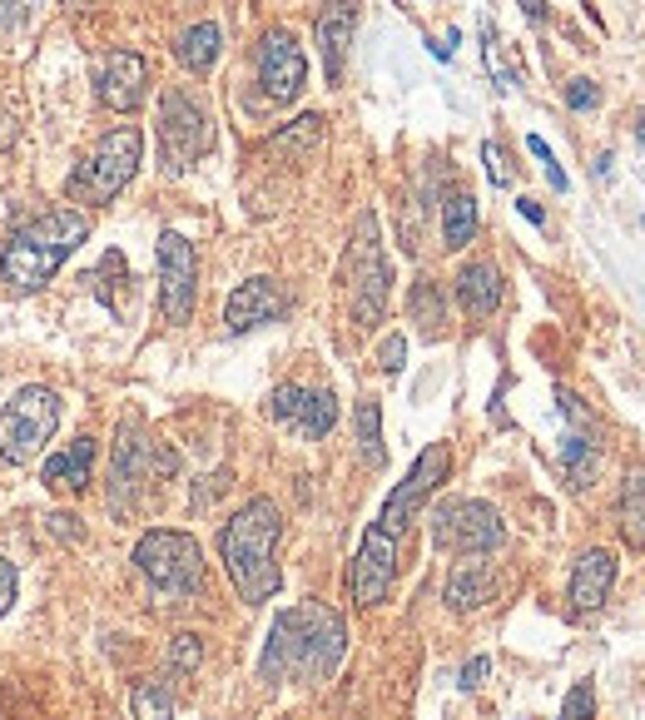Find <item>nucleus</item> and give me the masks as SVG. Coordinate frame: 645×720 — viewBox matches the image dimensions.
<instances>
[{
    "instance_id": "nucleus-1",
    "label": "nucleus",
    "mask_w": 645,
    "mask_h": 720,
    "mask_svg": "<svg viewBox=\"0 0 645 720\" xmlns=\"http://www.w3.org/2000/svg\"><path fill=\"white\" fill-rule=\"evenodd\" d=\"M343 651H348L343 616L323 601H308V606L273 616V631L258 656V676L268 686L273 681H328L343 666Z\"/></svg>"
},
{
    "instance_id": "nucleus-2",
    "label": "nucleus",
    "mask_w": 645,
    "mask_h": 720,
    "mask_svg": "<svg viewBox=\"0 0 645 720\" xmlns=\"http://www.w3.org/2000/svg\"><path fill=\"white\" fill-rule=\"evenodd\" d=\"M278 537H283V512H278L268 497L244 502V507L219 527V562H224L234 591H239L249 606H263V601L283 586L278 562H273Z\"/></svg>"
},
{
    "instance_id": "nucleus-3",
    "label": "nucleus",
    "mask_w": 645,
    "mask_h": 720,
    "mask_svg": "<svg viewBox=\"0 0 645 720\" xmlns=\"http://www.w3.org/2000/svg\"><path fill=\"white\" fill-rule=\"evenodd\" d=\"M85 239H90V219L80 209H45L5 239L0 279L10 293H40Z\"/></svg>"
},
{
    "instance_id": "nucleus-4",
    "label": "nucleus",
    "mask_w": 645,
    "mask_h": 720,
    "mask_svg": "<svg viewBox=\"0 0 645 720\" xmlns=\"http://www.w3.org/2000/svg\"><path fill=\"white\" fill-rule=\"evenodd\" d=\"M427 527H432V547L452 552V557H487L507 542L502 512L482 497H442L432 507Z\"/></svg>"
},
{
    "instance_id": "nucleus-5",
    "label": "nucleus",
    "mask_w": 645,
    "mask_h": 720,
    "mask_svg": "<svg viewBox=\"0 0 645 720\" xmlns=\"http://www.w3.org/2000/svg\"><path fill=\"white\" fill-rule=\"evenodd\" d=\"M134 567L159 596H194L204 586V552L189 532L154 527L134 542Z\"/></svg>"
},
{
    "instance_id": "nucleus-6",
    "label": "nucleus",
    "mask_w": 645,
    "mask_h": 720,
    "mask_svg": "<svg viewBox=\"0 0 645 720\" xmlns=\"http://www.w3.org/2000/svg\"><path fill=\"white\" fill-rule=\"evenodd\" d=\"M139 159H144V135L134 125H120V130L100 135V144L90 149V159L70 174V199L110 204L129 179L139 174Z\"/></svg>"
},
{
    "instance_id": "nucleus-7",
    "label": "nucleus",
    "mask_w": 645,
    "mask_h": 720,
    "mask_svg": "<svg viewBox=\"0 0 645 720\" xmlns=\"http://www.w3.org/2000/svg\"><path fill=\"white\" fill-rule=\"evenodd\" d=\"M55 428H60V393H55V388H40V383L20 388V393L5 403V413H0V457H5L10 467L35 462V457L45 452V442L55 437Z\"/></svg>"
},
{
    "instance_id": "nucleus-8",
    "label": "nucleus",
    "mask_w": 645,
    "mask_h": 720,
    "mask_svg": "<svg viewBox=\"0 0 645 720\" xmlns=\"http://www.w3.org/2000/svg\"><path fill=\"white\" fill-rule=\"evenodd\" d=\"M387 293H392V269H387L383 254L378 214L363 209L358 229H353V318H358V328H378L383 323Z\"/></svg>"
},
{
    "instance_id": "nucleus-9",
    "label": "nucleus",
    "mask_w": 645,
    "mask_h": 720,
    "mask_svg": "<svg viewBox=\"0 0 645 720\" xmlns=\"http://www.w3.org/2000/svg\"><path fill=\"white\" fill-rule=\"evenodd\" d=\"M447 472H452V447L447 442H432V447H422L417 452V462L407 467V477L392 487V497L383 502V517H378V527H383L387 537L397 542L412 522H417V512H422V502L447 482Z\"/></svg>"
},
{
    "instance_id": "nucleus-10",
    "label": "nucleus",
    "mask_w": 645,
    "mask_h": 720,
    "mask_svg": "<svg viewBox=\"0 0 645 720\" xmlns=\"http://www.w3.org/2000/svg\"><path fill=\"white\" fill-rule=\"evenodd\" d=\"M159 144H164V164L174 174H184L194 159L209 154L214 125H209V115H204V105L194 95L164 90V100H159Z\"/></svg>"
},
{
    "instance_id": "nucleus-11",
    "label": "nucleus",
    "mask_w": 645,
    "mask_h": 720,
    "mask_svg": "<svg viewBox=\"0 0 645 720\" xmlns=\"http://www.w3.org/2000/svg\"><path fill=\"white\" fill-rule=\"evenodd\" d=\"M199 298V259L179 229L159 234V313L164 323H189Z\"/></svg>"
},
{
    "instance_id": "nucleus-12",
    "label": "nucleus",
    "mask_w": 645,
    "mask_h": 720,
    "mask_svg": "<svg viewBox=\"0 0 645 720\" xmlns=\"http://www.w3.org/2000/svg\"><path fill=\"white\" fill-rule=\"evenodd\" d=\"M258 85L273 105H288L303 95L308 85V55L303 45L288 35V30H268L263 45H258Z\"/></svg>"
},
{
    "instance_id": "nucleus-13",
    "label": "nucleus",
    "mask_w": 645,
    "mask_h": 720,
    "mask_svg": "<svg viewBox=\"0 0 645 720\" xmlns=\"http://www.w3.org/2000/svg\"><path fill=\"white\" fill-rule=\"evenodd\" d=\"M268 418L318 442V437H328V432L338 428V398L323 393V388L283 383V388H273V398H268Z\"/></svg>"
},
{
    "instance_id": "nucleus-14",
    "label": "nucleus",
    "mask_w": 645,
    "mask_h": 720,
    "mask_svg": "<svg viewBox=\"0 0 645 720\" xmlns=\"http://www.w3.org/2000/svg\"><path fill=\"white\" fill-rule=\"evenodd\" d=\"M392 576H397V542L387 537L383 527L373 522L368 532H363V547H358V557H353V567H348V586H353V601L358 606H383L387 591H392Z\"/></svg>"
},
{
    "instance_id": "nucleus-15",
    "label": "nucleus",
    "mask_w": 645,
    "mask_h": 720,
    "mask_svg": "<svg viewBox=\"0 0 645 720\" xmlns=\"http://www.w3.org/2000/svg\"><path fill=\"white\" fill-rule=\"evenodd\" d=\"M95 95H100V105L115 110V115L139 110L144 95H149V60H144L139 50H110L105 65H100Z\"/></svg>"
},
{
    "instance_id": "nucleus-16",
    "label": "nucleus",
    "mask_w": 645,
    "mask_h": 720,
    "mask_svg": "<svg viewBox=\"0 0 645 720\" xmlns=\"http://www.w3.org/2000/svg\"><path fill=\"white\" fill-rule=\"evenodd\" d=\"M288 313V293L278 279H268V274H258L249 284H239L229 293V303H224V328L229 333H254L263 323H278Z\"/></svg>"
},
{
    "instance_id": "nucleus-17",
    "label": "nucleus",
    "mask_w": 645,
    "mask_h": 720,
    "mask_svg": "<svg viewBox=\"0 0 645 720\" xmlns=\"http://www.w3.org/2000/svg\"><path fill=\"white\" fill-rule=\"evenodd\" d=\"M616 572H621L616 552H606V547L581 552V557H576V567H571V586H566L571 611H576V616L601 611V606H606V596H611V586H616Z\"/></svg>"
},
{
    "instance_id": "nucleus-18",
    "label": "nucleus",
    "mask_w": 645,
    "mask_h": 720,
    "mask_svg": "<svg viewBox=\"0 0 645 720\" xmlns=\"http://www.w3.org/2000/svg\"><path fill=\"white\" fill-rule=\"evenodd\" d=\"M149 457H154V442L139 432V423H120L115 462H110V507H115V512H125L129 492L149 477Z\"/></svg>"
},
{
    "instance_id": "nucleus-19",
    "label": "nucleus",
    "mask_w": 645,
    "mask_h": 720,
    "mask_svg": "<svg viewBox=\"0 0 645 720\" xmlns=\"http://www.w3.org/2000/svg\"><path fill=\"white\" fill-rule=\"evenodd\" d=\"M353 30H358V5L353 0H328L313 35H318V55H323V75L328 85L343 80V65H348V45H353Z\"/></svg>"
},
{
    "instance_id": "nucleus-20",
    "label": "nucleus",
    "mask_w": 645,
    "mask_h": 720,
    "mask_svg": "<svg viewBox=\"0 0 645 720\" xmlns=\"http://www.w3.org/2000/svg\"><path fill=\"white\" fill-rule=\"evenodd\" d=\"M507 298V279L492 259H472L457 269V303L472 313V318H492Z\"/></svg>"
},
{
    "instance_id": "nucleus-21",
    "label": "nucleus",
    "mask_w": 645,
    "mask_h": 720,
    "mask_svg": "<svg viewBox=\"0 0 645 720\" xmlns=\"http://www.w3.org/2000/svg\"><path fill=\"white\" fill-rule=\"evenodd\" d=\"M40 482H45L50 492H70V497H80V492L95 482V437H75L70 447H60V452L45 462Z\"/></svg>"
},
{
    "instance_id": "nucleus-22",
    "label": "nucleus",
    "mask_w": 645,
    "mask_h": 720,
    "mask_svg": "<svg viewBox=\"0 0 645 720\" xmlns=\"http://www.w3.org/2000/svg\"><path fill=\"white\" fill-rule=\"evenodd\" d=\"M497 596V572L487 567V562H457L452 576H447V586H442V601L452 606V611H477V606H487Z\"/></svg>"
},
{
    "instance_id": "nucleus-23",
    "label": "nucleus",
    "mask_w": 645,
    "mask_h": 720,
    "mask_svg": "<svg viewBox=\"0 0 645 720\" xmlns=\"http://www.w3.org/2000/svg\"><path fill=\"white\" fill-rule=\"evenodd\" d=\"M219 50H224V30H219L214 20H199V25H189V30L174 40V60H179L189 75H204V70H214Z\"/></svg>"
},
{
    "instance_id": "nucleus-24",
    "label": "nucleus",
    "mask_w": 645,
    "mask_h": 720,
    "mask_svg": "<svg viewBox=\"0 0 645 720\" xmlns=\"http://www.w3.org/2000/svg\"><path fill=\"white\" fill-rule=\"evenodd\" d=\"M323 135H328V120H323V115H298L293 125H283V130L268 140V154H283V159L303 164V159H313V154L323 149Z\"/></svg>"
},
{
    "instance_id": "nucleus-25",
    "label": "nucleus",
    "mask_w": 645,
    "mask_h": 720,
    "mask_svg": "<svg viewBox=\"0 0 645 720\" xmlns=\"http://www.w3.org/2000/svg\"><path fill=\"white\" fill-rule=\"evenodd\" d=\"M472 234H477V199L467 189H452L442 199V249L457 254V249L472 244Z\"/></svg>"
},
{
    "instance_id": "nucleus-26",
    "label": "nucleus",
    "mask_w": 645,
    "mask_h": 720,
    "mask_svg": "<svg viewBox=\"0 0 645 720\" xmlns=\"http://www.w3.org/2000/svg\"><path fill=\"white\" fill-rule=\"evenodd\" d=\"M407 313H412V323H417L427 338H442V333H447V298H442V284H437V279H417L412 293H407Z\"/></svg>"
},
{
    "instance_id": "nucleus-27",
    "label": "nucleus",
    "mask_w": 645,
    "mask_h": 720,
    "mask_svg": "<svg viewBox=\"0 0 645 720\" xmlns=\"http://www.w3.org/2000/svg\"><path fill=\"white\" fill-rule=\"evenodd\" d=\"M616 522H621V537H626L631 547H645V467L626 472L621 502H616Z\"/></svg>"
},
{
    "instance_id": "nucleus-28",
    "label": "nucleus",
    "mask_w": 645,
    "mask_h": 720,
    "mask_svg": "<svg viewBox=\"0 0 645 720\" xmlns=\"http://www.w3.org/2000/svg\"><path fill=\"white\" fill-rule=\"evenodd\" d=\"M134 720H174V686L169 681H139L129 696Z\"/></svg>"
},
{
    "instance_id": "nucleus-29",
    "label": "nucleus",
    "mask_w": 645,
    "mask_h": 720,
    "mask_svg": "<svg viewBox=\"0 0 645 720\" xmlns=\"http://www.w3.org/2000/svg\"><path fill=\"white\" fill-rule=\"evenodd\" d=\"M561 467H566L571 487H591V477H596V442H586L581 432H566L561 437Z\"/></svg>"
},
{
    "instance_id": "nucleus-30",
    "label": "nucleus",
    "mask_w": 645,
    "mask_h": 720,
    "mask_svg": "<svg viewBox=\"0 0 645 720\" xmlns=\"http://www.w3.org/2000/svg\"><path fill=\"white\" fill-rule=\"evenodd\" d=\"M353 428H358V447H363V457L383 467L387 452H383V408H378V398H363V403L353 408Z\"/></svg>"
},
{
    "instance_id": "nucleus-31",
    "label": "nucleus",
    "mask_w": 645,
    "mask_h": 720,
    "mask_svg": "<svg viewBox=\"0 0 645 720\" xmlns=\"http://www.w3.org/2000/svg\"><path fill=\"white\" fill-rule=\"evenodd\" d=\"M199 661H204V641H199L194 631H179V636L169 641V671L189 676V671H199Z\"/></svg>"
},
{
    "instance_id": "nucleus-32",
    "label": "nucleus",
    "mask_w": 645,
    "mask_h": 720,
    "mask_svg": "<svg viewBox=\"0 0 645 720\" xmlns=\"http://www.w3.org/2000/svg\"><path fill=\"white\" fill-rule=\"evenodd\" d=\"M90 284H95V293H100V298H105V303L115 308V288L125 284V259H120V254L110 249V254H105V264H100V269L90 274Z\"/></svg>"
},
{
    "instance_id": "nucleus-33",
    "label": "nucleus",
    "mask_w": 645,
    "mask_h": 720,
    "mask_svg": "<svg viewBox=\"0 0 645 720\" xmlns=\"http://www.w3.org/2000/svg\"><path fill=\"white\" fill-rule=\"evenodd\" d=\"M596 716V686L591 681H576L561 701V720H591Z\"/></svg>"
},
{
    "instance_id": "nucleus-34",
    "label": "nucleus",
    "mask_w": 645,
    "mask_h": 720,
    "mask_svg": "<svg viewBox=\"0 0 645 720\" xmlns=\"http://www.w3.org/2000/svg\"><path fill=\"white\" fill-rule=\"evenodd\" d=\"M526 149H531V154L541 159V169H546V179H551V189H556V194H566V189H571V179H566V169L556 164V154H551V144L541 140V135H526Z\"/></svg>"
},
{
    "instance_id": "nucleus-35",
    "label": "nucleus",
    "mask_w": 645,
    "mask_h": 720,
    "mask_svg": "<svg viewBox=\"0 0 645 720\" xmlns=\"http://www.w3.org/2000/svg\"><path fill=\"white\" fill-rule=\"evenodd\" d=\"M566 105H571L576 115H586V110H596V105H601V85H596L591 75H576V80L566 85Z\"/></svg>"
},
{
    "instance_id": "nucleus-36",
    "label": "nucleus",
    "mask_w": 645,
    "mask_h": 720,
    "mask_svg": "<svg viewBox=\"0 0 645 720\" xmlns=\"http://www.w3.org/2000/svg\"><path fill=\"white\" fill-rule=\"evenodd\" d=\"M402 363H407V338H402V333H387L383 348H378V368H383V373H402Z\"/></svg>"
},
{
    "instance_id": "nucleus-37",
    "label": "nucleus",
    "mask_w": 645,
    "mask_h": 720,
    "mask_svg": "<svg viewBox=\"0 0 645 720\" xmlns=\"http://www.w3.org/2000/svg\"><path fill=\"white\" fill-rule=\"evenodd\" d=\"M35 5H40V0H0V30H20V25H30Z\"/></svg>"
},
{
    "instance_id": "nucleus-38",
    "label": "nucleus",
    "mask_w": 645,
    "mask_h": 720,
    "mask_svg": "<svg viewBox=\"0 0 645 720\" xmlns=\"http://www.w3.org/2000/svg\"><path fill=\"white\" fill-rule=\"evenodd\" d=\"M482 159H487V179H492L497 189H507V184H512V169H507V159H502V149H497V144L487 140V144H482Z\"/></svg>"
},
{
    "instance_id": "nucleus-39",
    "label": "nucleus",
    "mask_w": 645,
    "mask_h": 720,
    "mask_svg": "<svg viewBox=\"0 0 645 720\" xmlns=\"http://www.w3.org/2000/svg\"><path fill=\"white\" fill-rule=\"evenodd\" d=\"M487 671H492V661H487V656H472V661L462 666V676H457V686H462V691H477V686L487 681Z\"/></svg>"
},
{
    "instance_id": "nucleus-40",
    "label": "nucleus",
    "mask_w": 645,
    "mask_h": 720,
    "mask_svg": "<svg viewBox=\"0 0 645 720\" xmlns=\"http://www.w3.org/2000/svg\"><path fill=\"white\" fill-rule=\"evenodd\" d=\"M15 591H20V576H15V562H5V557H0V616L10 611Z\"/></svg>"
},
{
    "instance_id": "nucleus-41",
    "label": "nucleus",
    "mask_w": 645,
    "mask_h": 720,
    "mask_svg": "<svg viewBox=\"0 0 645 720\" xmlns=\"http://www.w3.org/2000/svg\"><path fill=\"white\" fill-rule=\"evenodd\" d=\"M50 532H55V537H70V542L80 537V527H75V517H70V512H50Z\"/></svg>"
},
{
    "instance_id": "nucleus-42",
    "label": "nucleus",
    "mask_w": 645,
    "mask_h": 720,
    "mask_svg": "<svg viewBox=\"0 0 645 720\" xmlns=\"http://www.w3.org/2000/svg\"><path fill=\"white\" fill-rule=\"evenodd\" d=\"M516 209H521V219H531L536 229H546V209H541L536 199H526V194H521V199H516Z\"/></svg>"
},
{
    "instance_id": "nucleus-43",
    "label": "nucleus",
    "mask_w": 645,
    "mask_h": 720,
    "mask_svg": "<svg viewBox=\"0 0 645 720\" xmlns=\"http://www.w3.org/2000/svg\"><path fill=\"white\" fill-rule=\"evenodd\" d=\"M561 398V413L571 418V423H586V408H581V398H571V393H556Z\"/></svg>"
},
{
    "instance_id": "nucleus-44",
    "label": "nucleus",
    "mask_w": 645,
    "mask_h": 720,
    "mask_svg": "<svg viewBox=\"0 0 645 720\" xmlns=\"http://www.w3.org/2000/svg\"><path fill=\"white\" fill-rule=\"evenodd\" d=\"M521 10H526V20H536V25H546V0H516Z\"/></svg>"
},
{
    "instance_id": "nucleus-45",
    "label": "nucleus",
    "mask_w": 645,
    "mask_h": 720,
    "mask_svg": "<svg viewBox=\"0 0 645 720\" xmlns=\"http://www.w3.org/2000/svg\"><path fill=\"white\" fill-rule=\"evenodd\" d=\"M636 140L645 144V110H641V115H636Z\"/></svg>"
}]
</instances>
